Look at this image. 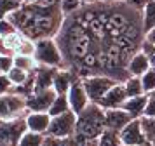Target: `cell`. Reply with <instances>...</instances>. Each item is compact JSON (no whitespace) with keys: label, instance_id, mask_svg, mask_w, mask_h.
Returning <instances> with one entry per match:
<instances>
[{"label":"cell","instance_id":"12","mask_svg":"<svg viewBox=\"0 0 155 146\" xmlns=\"http://www.w3.org/2000/svg\"><path fill=\"white\" fill-rule=\"evenodd\" d=\"M126 99H127V92H126V87H124V82H117L105 96L99 99L98 104L103 110L122 108V104L126 103Z\"/></svg>","mask_w":155,"mask_h":146},{"label":"cell","instance_id":"21","mask_svg":"<svg viewBox=\"0 0 155 146\" xmlns=\"http://www.w3.org/2000/svg\"><path fill=\"white\" fill-rule=\"evenodd\" d=\"M141 18H143V30L147 33L155 26V0H150L147 4V7L141 11Z\"/></svg>","mask_w":155,"mask_h":146},{"label":"cell","instance_id":"15","mask_svg":"<svg viewBox=\"0 0 155 146\" xmlns=\"http://www.w3.org/2000/svg\"><path fill=\"white\" fill-rule=\"evenodd\" d=\"M59 68H52V66H42L37 64L35 68V90H44V89H52L54 83V75Z\"/></svg>","mask_w":155,"mask_h":146},{"label":"cell","instance_id":"6","mask_svg":"<svg viewBox=\"0 0 155 146\" xmlns=\"http://www.w3.org/2000/svg\"><path fill=\"white\" fill-rule=\"evenodd\" d=\"M82 83H84L85 92L91 99V103H99V99L117 83V80L106 75H91L82 78Z\"/></svg>","mask_w":155,"mask_h":146},{"label":"cell","instance_id":"22","mask_svg":"<svg viewBox=\"0 0 155 146\" xmlns=\"http://www.w3.org/2000/svg\"><path fill=\"white\" fill-rule=\"evenodd\" d=\"M44 136L45 134H40V132H33V131H26L21 136L18 146H42Z\"/></svg>","mask_w":155,"mask_h":146},{"label":"cell","instance_id":"26","mask_svg":"<svg viewBox=\"0 0 155 146\" xmlns=\"http://www.w3.org/2000/svg\"><path fill=\"white\" fill-rule=\"evenodd\" d=\"M7 76L11 78L12 85H21L23 82H26V78L30 76V73L25 71V70H21V68H18V66H12V70L7 73Z\"/></svg>","mask_w":155,"mask_h":146},{"label":"cell","instance_id":"3","mask_svg":"<svg viewBox=\"0 0 155 146\" xmlns=\"http://www.w3.org/2000/svg\"><path fill=\"white\" fill-rule=\"evenodd\" d=\"M106 131L105 110L98 103H89L82 113L77 115V127H75V138L85 144L89 141H96Z\"/></svg>","mask_w":155,"mask_h":146},{"label":"cell","instance_id":"20","mask_svg":"<svg viewBox=\"0 0 155 146\" xmlns=\"http://www.w3.org/2000/svg\"><path fill=\"white\" fill-rule=\"evenodd\" d=\"M124 87H126L127 97H134V96H141V94H147L145 89H143V82H141V76H129L126 82H124Z\"/></svg>","mask_w":155,"mask_h":146},{"label":"cell","instance_id":"23","mask_svg":"<svg viewBox=\"0 0 155 146\" xmlns=\"http://www.w3.org/2000/svg\"><path fill=\"white\" fill-rule=\"evenodd\" d=\"M14 66H18V68H21V70H25V71L31 73V71L37 68V61L33 59V56L16 54L14 56Z\"/></svg>","mask_w":155,"mask_h":146},{"label":"cell","instance_id":"10","mask_svg":"<svg viewBox=\"0 0 155 146\" xmlns=\"http://www.w3.org/2000/svg\"><path fill=\"white\" fill-rule=\"evenodd\" d=\"M58 92L54 89H44V90H35L33 94L26 97V106L28 111H49L52 101L56 99Z\"/></svg>","mask_w":155,"mask_h":146},{"label":"cell","instance_id":"37","mask_svg":"<svg viewBox=\"0 0 155 146\" xmlns=\"http://www.w3.org/2000/svg\"><path fill=\"white\" fill-rule=\"evenodd\" d=\"M99 2H106V4H115V2H122V0H99Z\"/></svg>","mask_w":155,"mask_h":146},{"label":"cell","instance_id":"34","mask_svg":"<svg viewBox=\"0 0 155 146\" xmlns=\"http://www.w3.org/2000/svg\"><path fill=\"white\" fill-rule=\"evenodd\" d=\"M145 40H148V42H152V44H155V26L150 30V31H147L145 33Z\"/></svg>","mask_w":155,"mask_h":146},{"label":"cell","instance_id":"4","mask_svg":"<svg viewBox=\"0 0 155 146\" xmlns=\"http://www.w3.org/2000/svg\"><path fill=\"white\" fill-rule=\"evenodd\" d=\"M33 59L37 61V64H42V66L64 68L63 52H61V49H59V45H58V42H56L54 37L35 40Z\"/></svg>","mask_w":155,"mask_h":146},{"label":"cell","instance_id":"30","mask_svg":"<svg viewBox=\"0 0 155 146\" xmlns=\"http://www.w3.org/2000/svg\"><path fill=\"white\" fill-rule=\"evenodd\" d=\"M14 66V56L12 54H0V73H5L7 75L9 71Z\"/></svg>","mask_w":155,"mask_h":146},{"label":"cell","instance_id":"29","mask_svg":"<svg viewBox=\"0 0 155 146\" xmlns=\"http://www.w3.org/2000/svg\"><path fill=\"white\" fill-rule=\"evenodd\" d=\"M18 31V28L14 26V23L9 19V18H0V37H9Z\"/></svg>","mask_w":155,"mask_h":146},{"label":"cell","instance_id":"5","mask_svg":"<svg viewBox=\"0 0 155 146\" xmlns=\"http://www.w3.org/2000/svg\"><path fill=\"white\" fill-rule=\"evenodd\" d=\"M28 106H26V97L16 92H5L0 94V120L9 122V120H18L25 118L28 115Z\"/></svg>","mask_w":155,"mask_h":146},{"label":"cell","instance_id":"31","mask_svg":"<svg viewBox=\"0 0 155 146\" xmlns=\"http://www.w3.org/2000/svg\"><path fill=\"white\" fill-rule=\"evenodd\" d=\"M12 82L5 73H0V94H5V92H11L12 90Z\"/></svg>","mask_w":155,"mask_h":146},{"label":"cell","instance_id":"1","mask_svg":"<svg viewBox=\"0 0 155 146\" xmlns=\"http://www.w3.org/2000/svg\"><path fill=\"white\" fill-rule=\"evenodd\" d=\"M64 68L78 78L106 75L117 82L129 78L127 63L145 40L141 11L122 2H94L66 16L54 37Z\"/></svg>","mask_w":155,"mask_h":146},{"label":"cell","instance_id":"17","mask_svg":"<svg viewBox=\"0 0 155 146\" xmlns=\"http://www.w3.org/2000/svg\"><path fill=\"white\" fill-rule=\"evenodd\" d=\"M150 68H152L150 59H148V56L145 54L141 49L133 56V57H131V59H129V63H127V71H129V75H131V76L145 75Z\"/></svg>","mask_w":155,"mask_h":146},{"label":"cell","instance_id":"18","mask_svg":"<svg viewBox=\"0 0 155 146\" xmlns=\"http://www.w3.org/2000/svg\"><path fill=\"white\" fill-rule=\"evenodd\" d=\"M148 101V94H141V96L127 97L126 103L122 104V108L131 115L133 118H141L145 115V106Z\"/></svg>","mask_w":155,"mask_h":146},{"label":"cell","instance_id":"16","mask_svg":"<svg viewBox=\"0 0 155 146\" xmlns=\"http://www.w3.org/2000/svg\"><path fill=\"white\" fill-rule=\"evenodd\" d=\"M78 76L68 68H59L54 75V83H52V89L56 90L58 94H68L71 83L77 80Z\"/></svg>","mask_w":155,"mask_h":146},{"label":"cell","instance_id":"32","mask_svg":"<svg viewBox=\"0 0 155 146\" xmlns=\"http://www.w3.org/2000/svg\"><path fill=\"white\" fill-rule=\"evenodd\" d=\"M143 117L155 118V96L153 94H148V101H147V106H145V115Z\"/></svg>","mask_w":155,"mask_h":146},{"label":"cell","instance_id":"40","mask_svg":"<svg viewBox=\"0 0 155 146\" xmlns=\"http://www.w3.org/2000/svg\"><path fill=\"white\" fill-rule=\"evenodd\" d=\"M152 94H153V96H155V92H152Z\"/></svg>","mask_w":155,"mask_h":146},{"label":"cell","instance_id":"9","mask_svg":"<svg viewBox=\"0 0 155 146\" xmlns=\"http://www.w3.org/2000/svg\"><path fill=\"white\" fill-rule=\"evenodd\" d=\"M119 138L124 146H141L143 143H147V134L143 131L141 118H133L119 132Z\"/></svg>","mask_w":155,"mask_h":146},{"label":"cell","instance_id":"25","mask_svg":"<svg viewBox=\"0 0 155 146\" xmlns=\"http://www.w3.org/2000/svg\"><path fill=\"white\" fill-rule=\"evenodd\" d=\"M141 82H143V89H145L147 94L155 92V68L153 66L148 70L145 75H141Z\"/></svg>","mask_w":155,"mask_h":146},{"label":"cell","instance_id":"36","mask_svg":"<svg viewBox=\"0 0 155 146\" xmlns=\"http://www.w3.org/2000/svg\"><path fill=\"white\" fill-rule=\"evenodd\" d=\"M84 5H87V4H94V2H99V0H80Z\"/></svg>","mask_w":155,"mask_h":146},{"label":"cell","instance_id":"24","mask_svg":"<svg viewBox=\"0 0 155 146\" xmlns=\"http://www.w3.org/2000/svg\"><path fill=\"white\" fill-rule=\"evenodd\" d=\"M25 4V0H0V18H7L9 14L18 11Z\"/></svg>","mask_w":155,"mask_h":146},{"label":"cell","instance_id":"39","mask_svg":"<svg viewBox=\"0 0 155 146\" xmlns=\"http://www.w3.org/2000/svg\"><path fill=\"white\" fill-rule=\"evenodd\" d=\"M25 2H40V0H25Z\"/></svg>","mask_w":155,"mask_h":146},{"label":"cell","instance_id":"35","mask_svg":"<svg viewBox=\"0 0 155 146\" xmlns=\"http://www.w3.org/2000/svg\"><path fill=\"white\" fill-rule=\"evenodd\" d=\"M84 146H98V139H96V141H89V143H85Z\"/></svg>","mask_w":155,"mask_h":146},{"label":"cell","instance_id":"2","mask_svg":"<svg viewBox=\"0 0 155 146\" xmlns=\"http://www.w3.org/2000/svg\"><path fill=\"white\" fill-rule=\"evenodd\" d=\"M7 18L14 23L18 31L25 33L31 40H40L56 37L66 16L59 5H47L42 2H25Z\"/></svg>","mask_w":155,"mask_h":146},{"label":"cell","instance_id":"11","mask_svg":"<svg viewBox=\"0 0 155 146\" xmlns=\"http://www.w3.org/2000/svg\"><path fill=\"white\" fill-rule=\"evenodd\" d=\"M68 101H70V108L71 111H75V113H82V111L89 106L91 103V99L87 96V92H85V87L84 83H82V78H77L75 82L71 83L70 90H68Z\"/></svg>","mask_w":155,"mask_h":146},{"label":"cell","instance_id":"33","mask_svg":"<svg viewBox=\"0 0 155 146\" xmlns=\"http://www.w3.org/2000/svg\"><path fill=\"white\" fill-rule=\"evenodd\" d=\"M61 138H56V136H51V134H45L42 141V146H61Z\"/></svg>","mask_w":155,"mask_h":146},{"label":"cell","instance_id":"13","mask_svg":"<svg viewBox=\"0 0 155 146\" xmlns=\"http://www.w3.org/2000/svg\"><path fill=\"white\" fill-rule=\"evenodd\" d=\"M105 120H106V129L120 132L133 120V117L124 108H112V110H105Z\"/></svg>","mask_w":155,"mask_h":146},{"label":"cell","instance_id":"14","mask_svg":"<svg viewBox=\"0 0 155 146\" xmlns=\"http://www.w3.org/2000/svg\"><path fill=\"white\" fill-rule=\"evenodd\" d=\"M51 115L47 111H30L28 115L25 117L26 120V127L28 131L33 132H40V134H47L51 125Z\"/></svg>","mask_w":155,"mask_h":146},{"label":"cell","instance_id":"7","mask_svg":"<svg viewBox=\"0 0 155 146\" xmlns=\"http://www.w3.org/2000/svg\"><path fill=\"white\" fill-rule=\"evenodd\" d=\"M75 127H77V113L68 110L66 113H61V115H56V117L51 118L47 134L64 139L75 134Z\"/></svg>","mask_w":155,"mask_h":146},{"label":"cell","instance_id":"8","mask_svg":"<svg viewBox=\"0 0 155 146\" xmlns=\"http://www.w3.org/2000/svg\"><path fill=\"white\" fill-rule=\"evenodd\" d=\"M26 131L28 127H26L25 118L2 122L0 124V146H18L21 136Z\"/></svg>","mask_w":155,"mask_h":146},{"label":"cell","instance_id":"28","mask_svg":"<svg viewBox=\"0 0 155 146\" xmlns=\"http://www.w3.org/2000/svg\"><path fill=\"white\" fill-rule=\"evenodd\" d=\"M82 5L84 4L80 0H61V4H59V7H61V11H63L64 16H70V14L77 12Z\"/></svg>","mask_w":155,"mask_h":146},{"label":"cell","instance_id":"27","mask_svg":"<svg viewBox=\"0 0 155 146\" xmlns=\"http://www.w3.org/2000/svg\"><path fill=\"white\" fill-rule=\"evenodd\" d=\"M141 124H143V131L147 134V141L155 143V118L141 117Z\"/></svg>","mask_w":155,"mask_h":146},{"label":"cell","instance_id":"19","mask_svg":"<svg viewBox=\"0 0 155 146\" xmlns=\"http://www.w3.org/2000/svg\"><path fill=\"white\" fill-rule=\"evenodd\" d=\"M68 110H71L70 108V101H68V94H58L56 99L52 101V104H51L49 108V113L51 117H56V115H61V113H66Z\"/></svg>","mask_w":155,"mask_h":146},{"label":"cell","instance_id":"38","mask_svg":"<svg viewBox=\"0 0 155 146\" xmlns=\"http://www.w3.org/2000/svg\"><path fill=\"white\" fill-rule=\"evenodd\" d=\"M141 146H155V143H150V141H147V143H143Z\"/></svg>","mask_w":155,"mask_h":146}]
</instances>
